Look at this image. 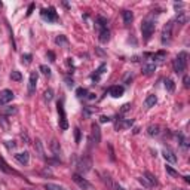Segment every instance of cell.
I'll use <instances>...</instances> for the list:
<instances>
[{"label":"cell","mask_w":190,"mask_h":190,"mask_svg":"<svg viewBox=\"0 0 190 190\" xmlns=\"http://www.w3.org/2000/svg\"><path fill=\"white\" fill-rule=\"evenodd\" d=\"M55 43L61 46V45H67V43H69V40H67V37H66V36L61 34V36H58V37L55 39Z\"/></svg>","instance_id":"24"},{"label":"cell","mask_w":190,"mask_h":190,"mask_svg":"<svg viewBox=\"0 0 190 190\" xmlns=\"http://www.w3.org/2000/svg\"><path fill=\"white\" fill-rule=\"evenodd\" d=\"M11 79L15 80V82H19V80L22 79V76H21V73H19L18 70H14V71L11 73Z\"/></svg>","instance_id":"27"},{"label":"cell","mask_w":190,"mask_h":190,"mask_svg":"<svg viewBox=\"0 0 190 190\" xmlns=\"http://www.w3.org/2000/svg\"><path fill=\"white\" fill-rule=\"evenodd\" d=\"M71 178H73V181H74V183H76V184H77V186H79L82 190H91V189H92V186L88 183L82 175H79V174H73V177H71Z\"/></svg>","instance_id":"3"},{"label":"cell","mask_w":190,"mask_h":190,"mask_svg":"<svg viewBox=\"0 0 190 190\" xmlns=\"http://www.w3.org/2000/svg\"><path fill=\"white\" fill-rule=\"evenodd\" d=\"M97 24H98V27L103 30V28H107V18L104 17H98L97 18Z\"/></svg>","instance_id":"23"},{"label":"cell","mask_w":190,"mask_h":190,"mask_svg":"<svg viewBox=\"0 0 190 190\" xmlns=\"http://www.w3.org/2000/svg\"><path fill=\"white\" fill-rule=\"evenodd\" d=\"M108 40H110V31H108V28H103L100 31V42L101 43H107Z\"/></svg>","instance_id":"16"},{"label":"cell","mask_w":190,"mask_h":190,"mask_svg":"<svg viewBox=\"0 0 190 190\" xmlns=\"http://www.w3.org/2000/svg\"><path fill=\"white\" fill-rule=\"evenodd\" d=\"M171 36H172V22H168V24L163 27V30H162V43H163V45H165V43H169Z\"/></svg>","instance_id":"5"},{"label":"cell","mask_w":190,"mask_h":190,"mask_svg":"<svg viewBox=\"0 0 190 190\" xmlns=\"http://www.w3.org/2000/svg\"><path fill=\"white\" fill-rule=\"evenodd\" d=\"M183 82H184V86L189 88V76H184V80H183Z\"/></svg>","instance_id":"40"},{"label":"cell","mask_w":190,"mask_h":190,"mask_svg":"<svg viewBox=\"0 0 190 190\" xmlns=\"http://www.w3.org/2000/svg\"><path fill=\"white\" fill-rule=\"evenodd\" d=\"M36 149H37L40 157H45V152H43V147H42V141H40V140H36Z\"/></svg>","instance_id":"26"},{"label":"cell","mask_w":190,"mask_h":190,"mask_svg":"<svg viewBox=\"0 0 190 190\" xmlns=\"http://www.w3.org/2000/svg\"><path fill=\"white\" fill-rule=\"evenodd\" d=\"M104 70H105V64H101V66H100V69L97 70V71H95V74L92 76V79H94V80H100L101 74L104 73Z\"/></svg>","instance_id":"21"},{"label":"cell","mask_w":190,"mask_h":190,"mask_svg":"<svg viewBox=\"0 0 190 190\" xmlns=\"http://www.w3.org/2000/svg\"><path fill=\"white\" fill-rule=\"evenodd\" d=\"M31 63V55L30 53H24L22 55V64H30Z\"/></svg>","instance_id":"32"},{"label":"cell","mask_w":190,"mask_h":190,"mask_svg":"<svg viewBox=\"0 0 190 190\" xmlns=\"http://www.w3.org/2000/svg\"><path fill=\"white\" fill-rule=\"evenodd\" d=\"M48 56L51 58V61H55V55H53V52H48Z\"/></svg>","instance_id":"41"},{"label":"cell","mask_w":190,"mask_h":190,"mask_svg":"<svg viewBox=\"0 0 190 190\" xmlns=\"http://www.w3.org/2000/svg\"><path fill=\"white\" fill-rule=\"evenodd\" d=\"M76 95H77L79 98L85 97V95H86V89H85V88H77V89H76Z\"/></svg>","instance_id":"31"},{"label":"cell","mask_w":190,"mask_h":190,"mask_svg":"<svg viewBox=\"0 0 190 190\" xmlns=\"http://www.w3.org/2000/svg\"><path fill=\"white\" fill-rule=\"evenodd\" d=\"M138 181L141 183V184H143V186H144V187H152V184H150V183H149V181H147V180H146L144 177L138 178Z\"/></svg>","instance_id":"35"},{"label":"cell","mask_w":190,"mask_h":190,"mask_svg":"<svg viewBox=\"0 0 190 190\" xmlns=\"http://www.w3.org/2000/svg\"><path fill=\"white\" fill-rule=\"evenodd\" d=\"M156 103H157V98H156L155 94H150V95L146 98V101H144V104H146V107H147V108H150V107H155Z\"/></svg>","instance_id":"15"},{"label":"cell","mask_w":190,"mask_h":190,"mask_svg":"<svg viewBox=\"0 0 190 190\" xmlns=\"http://www.w3.org/2000/svg\"><path fill=\"white\" fill-rule=\"evenodd\" d=\"M123 92H125V88L119 86V85L110 88V95H111L113 98H121L122 95H123Z\"/></svg>","instance_id":"11"},{"label":"cell","mask_w":190,"mask_h":190,"mask_svg":"<svg viewBox=\"0 0 190 190\" xmlns=\"http://www.w3.org/2000/svg\"><path fill=\"white\" fill-rule=\"evenodd\" d=\"M15 159H17L21 165H28V162H30V153H28V152L17 153V155H15Z\"/></svg>","instance_id":"9"},{"label":"cell","mask_w":190,"mask_h":190,"mask_svg":"<svg viewBox=\"0 0 190 190\" xmlns=\"http://www.w3.org/2000/svg\"><path fill=\"white\" fill-rule=\"evenodd\" d=\"M162 155H163V157H165V160L169 162V163H175V162H177V156L174 155V152L168 150V149H165V150L162 152Z\"/></svg>","instance_id":"13"},{"label":"cell","mask_w":190,"mask_h":190,"mask_svg":"<svg viewBox=\"0 0 190 190\" xmlns=\"http://www.w3.org/2000/svg\"><path fill=\"white\" fill-rule=\"evenodd\" d=\"M51 149H52V152H53L55 155H60L61 149L58 147V143H56V140H52V143H51Z\"/></svg>","instance_id":"28"},{"label":"cell","mask_w":190,"mask_h":190,"mask_svg":"<svg viewBox=\"0 0 190 190\" xmlns=\"http://www.w3.org/2000/svg\"><path fill=\"white\" fill-rule=\"evenodd\" d=\"M36 83H37V73H31L30 74V80H28V94L33 95L36 91Z\"/></svg>","instance_id":"10"},{"label":"cell","mask_w":190,"mask_h":190,"mask_svg":"<svg viewBox=\"0 0 190 190\" xmlns=\"http://www.w3.org/2000/svg\"><path fill=\"white\" fill-rule=\"evenodd\" d=\"M177 21H178V24H184L187 21V15L184 12H180V15L177 17Z\"/></svg>","instance_id":"30"},{"label":"cell","mask_w":190,"mask_h":190,"mask_svg":"<svg viewBox=\"0 0 190 190\" xmlns=\"http://www.w3.org/2000/svg\"><path fill=\"white\" fill-rule=\"evenodd\" d=\"M172 66H174V71H175L177 74H181V73L186 70V66H187V52H184V51L180 52V53L175 56Z\"/></svg>","instance_id":"1"},{"label":"cell","mask_w":190,"mask_h":190,"mask_svg":"<svg viewBox=\"0 0 190 190\" xmlns=\"http://www.w3.org/2000/svg\"><path fill=\"white\" fill-rule=\"evenodd\" d=\"M92 138H94V143L98 144L101 141V132H100V126L97 123L92 125Z\"/></svg>","instance_id":"12"},{"label":"cell","mask_w":190,"mask_h":190,"mask_svg":"<svg viewBox=\"0 0 190 190\" xmlns=\"http://www.w3.org/2000/svg\"><path fill=\"white\" fill-rule=\"evenodd\" d=\"M14 92L11 91V89H3L2 92H0V105H5V104L11 103L12 100H14Z\"/></svg>","instance_id":"4"},{"label":"cell","mask_w":190,"mask_h":190,"mask_svg":"<svg viewBox=\"0 0 190 190\" xmlns=\"http://www.w3.org/2000/svg\"><path fill=\"white\" fill-rule=\"evenodd\" d=\"M129 126H132V121L131 119L116 122V129H125V128H129Z\"/></svg>","instance_id":"18"},{"label":"cell","mask_w":190,"mask_h":190,"mask_svg":"<svg viewBox=\"0 0 190 190\" xmlns=\"http://www.w3.org/2000/svg\"><path fill=\"white\" fill-rule=\"evenodd\" d=\"M144 178H146V180H147V181L152 184V187H153V186H157V180H156V177L152 172L146 171V172H144Z\"/></svg>","instance_id":"19"},{"label":"cell","mask_w":190,"mask_h":190,"mask_svg":"<svg viewBox=\"0 0 190 190\" xmlns=\"http://www.w3.org/2000/svg\"><path fill=\"white\" fill-rule=\"evenodd\" d=\"M153 31H155V22L152 19L143 21V24H141V33H143L144 40H149L152 37V34H153Z\"/></svg>","instance_id":"2"},{"label":"cell","mask_w":190,"mask_h":190,"mask_svg":"<svg viewBox=\"0 0 190 190\" xmlns=\"http://www.w3.org/2000/svg\"><path fill=\"white\" fill-rule=\"evenodd\" d=\"M159 126L157 125H150L149 128H147V134L150 135V137H155V135H159Z\"/></svg>","instance_id":"20"},{"label":"cell","mask_w":190,"mask_h":190,"mask_svg":"<svg viewBox=\"0 0 190 190\" xmlns=\"http://www.w3.org/2000/svg\"><path fill=\"white\" fill-rule=\"evenodd\" d=\"M165 88H166L168 92H174V91H175V83H174V80L166 79V80H165Z\"/></svg>","instance_id":"22"},{"label":"cell","mask_w":190,"mask_h":190,"mask_svg":"<svg viewBox=\"0 0 190 190\" xmlns=\"http://www.w3.org/2000/svg\"><path fill=\"white\" fill-rule=\"evenodd\" d=\"M88 98H89V100H94V98H95V95H94V94H89V97H88Z\"/></svg>","instance_id":"42"},{"label":"cell","mask_w":190,"mask_h":190,"mask_svg":"<svg viewBox=\"0 0 190 190\" xmlns=\"http://www.w3.org/2000/svg\"><path fill=\"white\" fill-rule=\"evenodd\" d=\"M40 71H42L43 74H46V76H51V69L46 67V66H40Z\"/></svg>","instance_id":"33"},{"label":"cell","mask_w":190,"mask_h":190,"mask_svg":"<svg viewBox=\"0 0 190 190\" xmlns=\"http://www.w3.org/2000/svg\"><path fill=\"white\" fill-rule=\"evenodd\" d=\"M42 18L43 19H46L48 22H55L58 17H56V12H55V9L53 8H49V9H43L42 11Z\"/></svg>","instance_id":"6"},{"label":"cell","mask_w":190,"mask_h":190,"mask_svg":"<svg viewBox=\"0 0 190 190\" xmlns=\"http://www.w3.org/2000/svg\"><path fill=\"white\" fill-rule=\"evenodd\" d=\"M58 113L61 116L60 119V126L63 129H67L69 128V123H67V119H66V111H64V107H63V103H58Z\"/></svg>","instance_id":"8"},{"label":"cell","mask_w":190,"mask_h":190,"mask_svg":"<svg viewBox=\"0 0 190 190\" xmlns=\"http://www.w3.org/2000/svg\"><path fill=\"white\" fill-rule=\"evenodd\" d=\"M155 70H156V63H146V64L143 66V73H144L146 76L153 74Z\"/></svg>","instance_id":"14"},{"label":"cell","mask_w":190,"mask_h":190,"mask_svg":"<svg viewBox=\"0 0 190 190\" xmlns=\"http://www.w3.org/2000/svg\"><path fill=\"white\" fill-rule=\"evenodd\" d=\"M177 190H183V189H177Z\"/></svg>","instance_id":"43"},{"label":"cell","mask_w":190,"mask_h":190,"mask_svg":"<svg viewBox=\"0 0 190 190\" xmlns=\"http://www.w3.org/2000/svg\"><path fill=\"white\" fill-rule=\"evenodd\" d=\"M129 107H131L129 104H125V105L122 107V113H125V111H128V110H129Z\"/></svg>","instance_id":"39"},{"label":"cell","mask_w":190,"mask_h":190,"mask_svg":"<svg viewBox=\"0 0 190 190\" xmlns=\"http://www.w3.org/2000/svg\"><path fill=\"white\" fill-rule=\"evenodd\" d=\"M91 166H92V162H91L89 157H82L80 162L77 163V169H79V172H88V171L91 169Z\"/></svg>","instance_id":"7"},{"label":"cell","mask_w":190,"mask_h":190,"mask_svg":"<svg viewBox=\"0 0 190 190\" xmlns=\"http://www.w3.org/2000/svg\"><path fill=\"white\" fill-rule=\"evenodd\" d=\"M45 189L46 190H64L61 186H58V184H52V183H46V184H45Z\"/></svg>","instance_id":"29"},{"label":"cell","mask_w":190,"mask_h":190,"mask_svg":"<svg viewBox=\"0 0 190 190\" xmlns=\"http://www.w3.org/2000/svg\"><path fill=\"white\" fill-rule=\"evenodd\" d=\"M110 121H111V119H110L108 116H101V118H100V122H101V123H107V122H110Z\"/></svg>","instance_id":"37"},{"label":"cell","mask_w":190,"mask_h":190,"mask_svg":"<svg viewBox=\"0 0 190 190\" xmlns=\"http://www.w3.org/2000/svg\"><path fill=\"white\" fill-rule=\"evenodd\" d=\"M74 135H76V144H79L80 143V129L79 128L74 129Z\"/></svg>","instance_id":"36"},{"label":"cell","mask_w":190,"mask_h":190,"mask_svg":"<svg viewBox=\"0 0 190 190\" xmlns=\"http://www.w3.org/2000/svg\"><path fill=\"white\" fill-rule=\"evenodd\" d=\"M33 9H34V5H33V3H31V5H30V6H28V11H27V17H30V15H31V14H33Z\"/></svg>","instance_id":"38"},{"label":"cell","mask_w":190,"mask_h":190,"mask_svg":"<svg viewBox=\"0 0 190 190\" xmlns=\"http://www.w3.org/2000/svg\"><path fill=\"white\" fill-rule=\"evenodd\" d=\"M166 172L169 174V175H172V177H180L178 172H177V171H174L172 168H171V166H168V165H166Z\"/></svg>","instance_id":"34"},{"label":"cell","mask_w":190,"mask_h":190,"mask_svg":"<svg viewBox=\"0 0 190 190\" xmlns=\"http://www.w3.org/2000/svg\"><path fill=\"white\" fill-rule=\"evenodd\" d=\"M122 17H123V22L128 25V24L132 22V19H134V14H132L131 11H123V12H122Z\"/></svg>","instance_id":"17"},{"label":"cell","mask_w":190,"mask_h":190,"mask_svg":"<svg viewBox=\"0 0 190 190\" xmlns=\"http://www.w3.org/2000/svg\"><path fill=\"white\" fill-rule=\"evenodd\" d=\"M43 98H45V101H48V103H49L52 98H53V91H52L51 88L45 91V94H43Z\"/></svg>","instance_id":"25"}]
</instances>
